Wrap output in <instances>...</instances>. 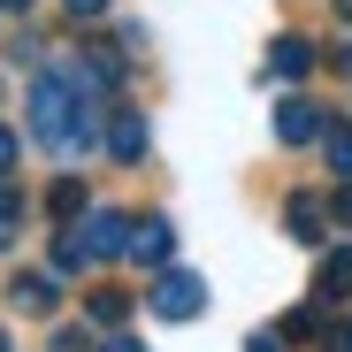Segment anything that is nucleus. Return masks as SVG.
<instances>
[{"instance_id": "nucleus-1", "label": "nucleus", "mask_w": 352, "mask_h": 352, "mask_svg": "<svg viewBox=\"0 0 352 352\" xmlns=\"http://www.w3.org/2000/svg\"><path fill=\"white\" fill-rule=\"evenodd\" d=\"M146 307L161 314V322H199L207 314V283L192 276V268H153V291H146Z\"/></svg>"}, {"instance_id": "nucleus-2", "label": "nucleus", "mask_w": 352, "mask_h": 352, "mask_svg": "<svg viewBox=\"0 0 352 352\" xmlns=\"http://www.w3.org/2000/svg\"><path fill=\"white\" fill-rule=\"evenodd\" d=\"M131 214H115V207H85V253L92 261H123L131 253Z\"/></svg>"}, {"instance_id": "nucleus-3", "label": "nucleus", "mask_w": 352, "mask_h": 352, "mask_svg": "<svg viewBox=\"0 0 352 352\" xmlns=\"http://www.w3.org/2000/svg\"><path fill=\"white\" fill-rule=\"evenodd\" d=\"M322 131H329V115H322L307 92H291V100L276 107V138H283V146H314Z\"/></svg>"}, {"instance_id": "nucleus-4", "label": "nucleus", "mask_w": 352, "mask_h": 352, "mask_svg": "<svg viewBox=\"0 0 352 352\" xmlns=\"http://www.w3.org/2000/svg\"><path fill=\"white\" fill-rule=\"evenodd\" d=\"M100 138H107V153L123 161V168L146 161V115H138V107H107V131H100Z\"/></svg>"}, {"instance_id": "nucleus-5", "label": "nucleus", "mask_w": 352, "mask_h": 352, "mask_svg": "<svg viewBox=\"0 0 352 352\" xmlns=\"http://www.w3.org/2000/svg\"><path fill=\"white\" fill-rule=\"evenodd\" d=\"M131 261H146V268H168V261H176V222H168V214H146V222L131 230Z\"/></svg>"}, {"instance_id": "nucleus-6", "label": "nucleus", "mask_w": 352, "mask_h": 352, "mask_svg": "<svg viewBox=\"0 0 352 352\" xmlns=\"http://www.w3.org/2000/svg\"><path fill=\"white\" fill-rule=\"evenodd\" d=\"M268 77H283V85H299V77H314V38H299V31H283V38H268Z\"/></svg>"}, {"instance_id": "nucleus-7", "label": "nucleus", "mask_w": 352, "mask_h": 352, "mask_svg": "<svg viewBox=\"0 0 352 352\" xmlns=\"http://www.w3.org/2000/svg\"><path fill=\"white\" fill-rule=\"evenodd\" d=\"M283 230H291L299 245H322V238H329V207H322L314 192H291V199H283Z\"/></svg>"}, {"instance_id": "nucleus-8", "label": "nucleus", "mask_w": 352, "mask_h": 352, "mask_svg": "<svg viewBox=\"0 0 352 352\" xmlns=\"http://www.w3.org/2000/svg\"><path fill=\"white\" fill-rule=\"evenodd\" d=\"M8 307L16 314H54V307H62V283L38 276V268H23V276H8Z\"/></svg>"}, {"instance_id": "nucleus-9", "label": "nucleus", "mask_w": 352, "mask_h": 352, "mask_svg": "<svg viewBox=\"0 0 352 352\" xmlns=\"http://www.w3.org/2000/svg\"><path fill=\"white\" fill-rule=\"evenodd\" d=\"M344 291H352V245L322 253V276H314V299H322V307H337Z\"/></svg>"}, {"instance_id": "nucleus-10", "label": "nucleus", "mask_w": 352, "mask_h": 352, "mask_svg": "<svg viewBox=\"0 0 352 352\" xmlns=\"http://www.w3.org/2000/svg\"><path fill=\"white\" fill-rule=\"evenodd\" d=\"M46 214L54 222H85V176H54L46 184Z\"/></svg>"}, {"instance_id": "nucleus-11", "label": "nucleus", "mask_w": 352, "mask_h": 352, "mask_svg": "<svg viewBox=\"0 0 352 352\" xmlns=\"http://www.w3.org/2000/svg\"><path fill=\"white\" fill-rule=\"evenodd\" d=\"M16 230H23V192L8 184V176H0V253L16 245Z\"/></svg>"}, {"instance_id": "nucleus-12", "label": "nucleus", "mask_w": 352, "mask_h": 352, "mask_svg": "<svg viewBox=\"0 0 352 352\" xmlns=\"http://www.w3.org/2000/svg\"><path fill=\"white\" fill-rule=\"evenodd\" d=\"M123 314H131L123 291H92V322H100V329H123Z\"/></svg>"}, {"instance_id": "nucleus-13", "label": "nucleus", "mask_w": 352, "mask_h": 352, "mask_svg": "<svg viewBox=\"0 0 352 352\" xmlns=\"http://www.w3.org/2000/svg\"><path fill=\"white\" fill-rule=\"evenodd\" d=\"M329 146V168H337V184H352V131H322Z\"/></svg>"}, {"instance_id": "nucleus-14", "label": "nucleus", "mask_w": 352, "mask_h": 352, "mask_svg": "<svg viewBox=\"0 0 352 352\" xmlns=\"http://www.w3.org/2000/svg\"><path fill=\"white\" fill-rule=\"evenodd\" d=\"M92 253H85V238H69V230H62V238H54V268H62V276H77Z\"/></svg>"}, {"instance_id": "nucleus-15", "label": "nucleus", "mask_w": 352, "mask_h": 352, "mask_svg": "<svg viewBox=\"0 0 352 352\" xmlns=\"http://www.w3.org/2000/svg\"><path fill=\"white\" fill-rule=\"evenodd\" d=\"M283 337H322V307H299V314H283Z\"/></svg>"}, {"instance_id": "nucleus-16", "label": "nucleus", "mask_w": 352, "mask_h": 352, "mask_svg": "<svg viewBox=\"0 0 352 352\" xmlns=\"http://www.w3.org/2000/svg\"><path fill=\"white\" fill-rule=\"evenodd\" d=\"M38 54H46V38H31V31H23V38L8 46V62H16V69H38Z\"/></svg>"}, {"instance_id": "nucleus-17", "label": "nucleus", "mask_w": 352, "mask_h": 352, "mask_svg": "<svg viewBox=\"0 0 352 352\" xmlns=\"http://www.w3.org/2000/svg\"><path fill=\"white\" fill-rule=\"evenodd\" d=\"M329 222H337V230H352V184H337V192H329Z\"/></svg>"}, {"instance_id": "nucleus-18", "label": "nucleus", "mask_w": 352, "mask_h": 352, "mask_svg": "<svg viewBox=\"0 0 352 352\" xmlns=\"http://www.w3.org/2000/svg\"><path fill=\"white\" fill-rule=\"evenodd\" d=\"M54 352H92V337L85 329H54Z\"/></svg>"}, {"instance_id": "nucleus-19", "label": "nucleus", "mask_w": 352, "mask_h": 352, "mask_svg": "<svg viewBox=\"0 0 352 352\" xmlns=\"http://www.w3.org/2000/svg\"><path fill=\"white\" fill-rule=\"evenodd\" d=\"M8 168H16V131L0 123V176H8Z\"/></svg>"}, {"instance_id": "nucleus-20", "label": "nucleus", "mask_w": 352, "mask_h": 352, "mask_svg": "<svg viewBox=\"0 0 352 352\" xmlns=\"http://www.w3.org/2000/svg\"><path fill=\"white\" fill-rule=\"evenodd\" d=\"M329 69H337V77H352V38H344V46H329Z\"/></svg>"}, {"instance_id": "nucleus-21", "label": "nucleus", "mask_w": 352, "mask_h": 352, "mask_svg": "<svg viewBox=\"0 0 352 352\" xmlns=\"http://www.w3.org/2000/svg\"><path fill=\"white\" fill-rule=\"evenodd\" d=\"M245 352H283V337H276V329H261V337H245Z\"/></svg>"}, {"instance_id": "nucleus-22", "label": "nucleus", "mask_w": 352, "mask_h": 352, "mask_svg": "<svg viewBox=\"0 0 352 352\" xmlns=\"http://www.w3.org/2000/svg\"><path fill=\"white\" fill-rule=\"evenodd\" d=\"M69 16H107V0H62Z\"/></svg>"}, {"instance_id": "nucleus-23", "label": "nucleus", "mask_w": 352, "mask_h": 352, "mask_svg": "<svg viewBox=\"0 0 352 352\" xmlns=\"http://www.w3.org/2000/svg\"><path fill=\"white\" fill-rule=\"evenodd\" d=\"M100 352H146V344H138V337H107Z\"/></svg>"}, {"instance_id": "nucleus-24", "label": "nucleus", "mask_w": 352, "mask_h": 352, "mask_svg": "<svg viewBox=\"0 0 352 352\" xmlns=\"http://www.w3.org/2000/svg\"><path fill=\"white\" fill-rule=\"evenodd\" d=\"M0 8H8V16H23V8H31V0H0Z\"/></svg>"}, {"instance_id": "nucleus-25", "label": "nucleus", "mask_w": 352, "mask_h": 352, "mask_svg": "<svg viewBox=\"0 0 352 352\" xmlns=\"http://www.w3.org/2000/svg\"><path fill=\"white\" fill-rule=\"evenodd\" d=\"M337 16H344V23H352V0H337Z\"/></svg>"}, {"instance_id": "nucleus-26", "label": "nucleus", "mask_w": 352, "mask_h": 352, "mask_svg": "<svg viewBox=\"0 0 352 352\" xmlns=\"http://www.w3.org/2000/svg\"><path fill=\"white\" fill-rule=\"evenodd\" d=\"M0 352H16V344H8V329H0Z\"/></svg>"}, {"instance_id": "nucleus-27", "label": "nucleus", "mask_w": 352, "mask_h": 352, "mask_svg": "<svg viewBox=\"0 0 352 352\" xmlns=\"http://www.w3.org/2000/svg\"><path fill=\"white\" fill-rule=\"evenodd\" d=\"M344 344H352V329H344Z\"/></svg>"}]
</instances>
